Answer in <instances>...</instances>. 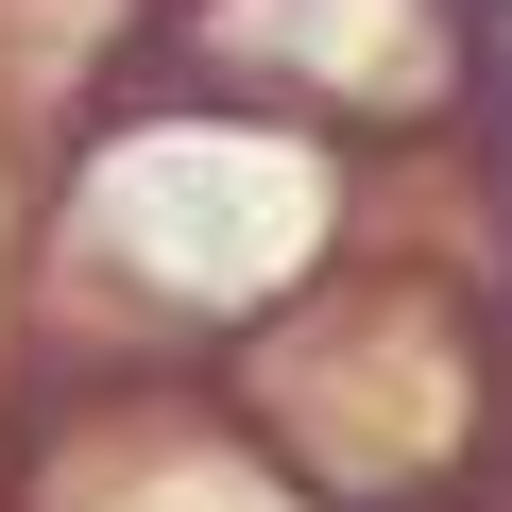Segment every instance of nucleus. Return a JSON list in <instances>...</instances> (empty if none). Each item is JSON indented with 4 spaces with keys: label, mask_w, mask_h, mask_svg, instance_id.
<instances>
[{
    "label": "nucleus",
    "mask_w": 512,
    "mask_h": 512,
    "mask_svg": "<svg viewBox=\"0 0 512 512\" xmlns=\"http://www.w3.org/2000/svg\"><path fill=\"white\" fill-rule=\"evenodd\" d=\"M86 239H120L137 291H291L308 239H325V171H308L291 137H256V103L154 120V137H120Z\"/></svg>",
    "instance_id": "1"
},
{
    "label": "nucleus",
    "mask_w": 512,
    "mask_h": 512,
    "mask_svg": "<svg viewBox=\"0 0 512 512\" xmlns=\"http://www.w3.org/2000/svg\"><path fill=\"white\" fill-rule=\"evenodd\" d=\"M188 69L256 120H444L478 86V0H188Z\"/></svg>",
    "instance_id": "2"
}]
</instances>
